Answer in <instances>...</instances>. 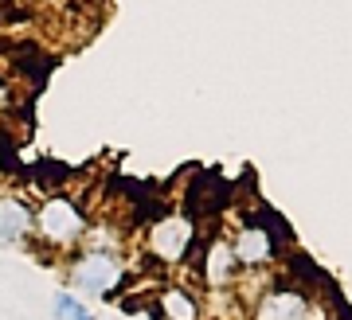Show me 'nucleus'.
Segmentation results:
<instances>
[{"mask_svg": "<svg viewBox=\"0 0 352 320\" xmlns=\"http://www.w3.org/2000/svg\"><path fill=\"white\" fill-rule=\"evenodd\" d=\"M71 282L78 289H87V293H110L113 285L122 282V266L113 254H102V250H90L82 258L75 262V270H71Z\"/></svg>", "mask_w": 352, "mask_h": 320, "instance_id": "1", "label": "nucleus"}, {"mask_svg": "<svg viewBox=\"0 0 352 320\" xmlns=\"http://www.w3.org/2000/svg\"><path fill=\"white\" fill-rule=\"evenodd\" d=\"M39 234L51 238V242H59V247L75 242L78 234H82V215H78V207L71 199H47L43 211H39Z\"/></svg>", "mask_w": 352, "mask_h": 320, "instance_id": "2", "label": "nucleus"}, {"mask_svg": "<svg viewBox=\"0 0 352 320\" xmlns=\"http://www.w3.org/2000/svg\"><path fill=\"white\" fill-rule=\"evenodd\" d=\"M188 242H192V222L180 219V215H173V219H161L157 227H153V234H149V247H153V254H157L161 262L184 258Z\"/></svg>", "mask_w": 352, "mask_h": 320, "instance_id": "3", "label": "nucleus"}, {"mask_svg": "<svg viewBox=\"0 0 352 320\" xmlns=\"http://www.w3.org/2000/svg\"><path fill=\"white\" fill-rule=\"evenodd\" d=\"M231 250H235V262H243V266H258V262H266L270 254H274V242H270V234H266L263 227H247Z\"/></svg>", "mask_w": 352, "mask_h": 320, "instance_id": "4", "label": "nucleus"}, {"mask_svg": "<svg viewBox=\"0 0 352 320\" xmlns=\"http://www.w3.org/2000/svg\"><path fill=\"white\" fill-rule=\"evenodd\" d=\"M258 320H305V297L302 293H270L258 305Z\"/></svg>", "mask_w": 352, "mask_h": 320, "instance_id": "5", "label": "nucleus"}, {"mask_svg": "<svg viewBox=\"0 0 352 320\" xmlns=\"http://www.w3.org/2000/svg\"><path fill=\"white\" fill-rule=\"evenodd\" d=\"M32 231V215L20 199H0V242H20Z\"/></svg>", "mask_w": 352, "mask_h": 320, "instance_id": "6", "label": "nucleus"}, {"mask_svg": "<svg viewBox=\"0 0 352 320\" xmlns=\"http://www.w3.org/2000/svg\"><path fill=\"white\" fill-rule=\"evenodd\" d=\"M231 270H235V250L227 247V242H215V247L208 250V282L223 285L227 277H231Z\"/></svg>", "mask_w": 352, "mask_h": 320, "instance_id": "7", "label": "nucleus"}, {"mask_svg": "<svg viewBox=\"0 0 352 320\" xmlns=\"http://www.w3.org/2000/svg\"><path fill=\"white\" fill-rule=\"evenodd\" d=\"M161 308L168 320H196V301L188 293H180V289H168L161 297Z\"/></svg>", "mask_w": 352, "mask_h": 320, "instance_id": "8", "label": "nucleus"}, {"mask_svg": "<svg viewBox=\"0 0 352 320\" xmlns=\"http://www.w3.org/2000/svg\"><path fill=\"white\" fill-rule=\"evenodd\" d=\"M51 312H55V320H94V317H90V308L82 305L78 297H71V293H55Z\"/></svg>", "mask_w": 352, "mask_h": 320, "instance_id": "9", "label": "nucleus"}]
</instances>
